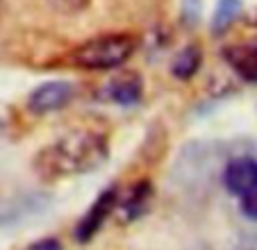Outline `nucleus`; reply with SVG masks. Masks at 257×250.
Returning <instances> with one entry per match:
<instances>
[{"mask_svg":"<svg viewBox=\"0 0 257 250\" xmlns=\"http://www.w3.org/2000/svg\"><path fill=\"white\" fill-rule=\"evenodd\" d=\"M109 159V139L96 130L66 132L32 157V169L44 182H62L102 169Z\"/></svg>","mask_w":257,"mask_h":250,"instance_id":"nucleus-1","label":"nucleus"},{"mask_svg":"<svg viewBox=\"0 0 257 250\" xmlns=\"http://www.w3.org/2000/svg\"><path fill=\"white\" fill-rule=\"evenodd\" d=\"M137 37L127 32H109L87 39L59 57V66L78 71H114L121 68L137 50Z\"/></svg>","mask_w":257,"mask_h":250,"instance_id":"nucleus-2","label":"nucleus"},{"mask_svg":"<svg viewBox=\"0 0 257 250\" xmlns=\"http://www.w3.org/2000/svg\"><path fill=\"white\" fill-rule=\"evenodd\" d=\"M118 198H121L118 184H109V187H105L98 193V198L89 205V209L82 214V218L75 223L73 236H75L78 243H89V241L102 230L107 218L112 216L114 209L118 207Z\"/></svg>","mask_w":257,"mask_h":250,"instance_id":"nucleus-3","label":"nucleus"},{"mask_svg":"<svg viewBox=\"0 0 257 250\" xmlns=\"http://www.w3.org/2000/svg\"><path fill=\"white\" fill-rule=\"evenodd\" d=\"M73 98H75V87H73L71 82L50 80V82L39 84V87H34L28 93L25 107L34 116H46V114H53V111L68 107L73 102Z\"/></svg>","mask_w":257,"mask_h":250,"instance_id":"nucleus-4","label":"nucleus"},{"mask_svg":"<svg viewBox=\"0 0 257 250\" xmlns=\"http://www.w3.org/2000/svg\"><path fill=\"white\" fill-rule=\"evenodd\" d=\"M100 98L107 102H114V105H121V107L137 105L144 98V80L135 71H123L102 84Z\"/></svg>","mask_w":257,"mask_h":250,"instance_id":"nucleus-5","label":"nucleus"},{"mask_svg":"<svg viewBox=\"0 0 257 250\" xmlns=\"http://www.w3.org/2000/svg\"><path fill=\"white\" fill-rule=\"evenodd\" d=\"M223 187L230 196H246L257 187V159L255 157H234L223 169Z\"/></svg>","mask_w":257,"mask_h":250,"instance_id":"nucleus-6","label":"nucleus"},{"mask_svg":"<svg viewBox=\"0 0 257 250\" xmlns=\"http://www.w3.org/2000/svg\"><path fill=\"white\" fill-rule=\"evenodd\" d=\"M223 59L234 75L257 87V44H232L223 48Z\"/></svg>","mask_w":257,"mask_h":250,"instance_id":"nucleus-7","label":"nucleus"},{"mask_svg":"<svg viewBox=\"0 0 257 250\" xmlns=\"http://www.w3.org/2000/svg\"><path fill=\"white\" fill-rule=\"evenodd\" d=\"M153 196H155V189H153V182L148 178L144 180H137L135 184L130 187L127 196L118 198V207L123 212V221H137L141 218L144 214H148L151 209V202H153Z\"/></svg>","mask_w":257,"mask_h":250,"instance_id":"nucleus-8","label":"nucleus"},{"mask_svg":"<svg viewBox=\"0 0 257 250\" xmlns=\"http://www.w3.org/2000/svg\"><path fill=\"white\" fill-rule=\"evenodd\" d=\"M203 66V48L198 44H189L180 50L171 62V75L180 82H187Z\"/></svg>","mask_w":257,"mask_h":250,"instance_id":"nucleus-9","label":"nucleus"},{"mask_svg":"<svg viewBox=\"0 0 257 250\" xmlns=\"http://www.w3.org/2000/svg\"><path fill=\"white\" fill-rule=\"evenodd\" d=\"M241 10H243L241 0H218L216 10L212 14V25H209L214 37H221V34L228 32L241 16Z\"/></svg>","mask_w":257,"mask_h":250,"instance_id":"nucleus-10","label":"nucleus"},{"mask_svg":"<svg viewBox=\"0 0 257 250\" xmlns=\"http://www.w3.org/2000/svg\"><path fill=\"white\" fill-rule=\"evenodd\" d=\"M239 209H241V214L246 218L257 223V187L252 191H248L246 196L239 198Z\"/></svg>","mask_w":257,"mask_h":250,"instance_id":"nucleus-11","label":"nucleus"},{"mask_svg":"<svg viewBox=\"0 0 257 250\" xmlns=\"http://www.w3.org/2000/svg\"><path fill=\"white\" fill-rule=\"evenodd\" d=\"M25 250H64V245H62V241L55 239V236H46V239L32 241Z\"/></svg>","mask_w":257,"mask_h":250,"instance_id":"nucleus-12","label":"nucleus"},{"mask_svg":"<svg viewBox=\"0 0 257 250\" xmlns=\"http://www.w3.org/2000/svg\"><path fill=\"white\" fill-rule=\"evenodd\" d=\"M87 3L89 0H57V5L66 12H78V10H82Z\"/></svg>","mask_w":257,"mask_h":250,"instance_id":"nucleus-13","label":"nucleus"}]
</instances>
